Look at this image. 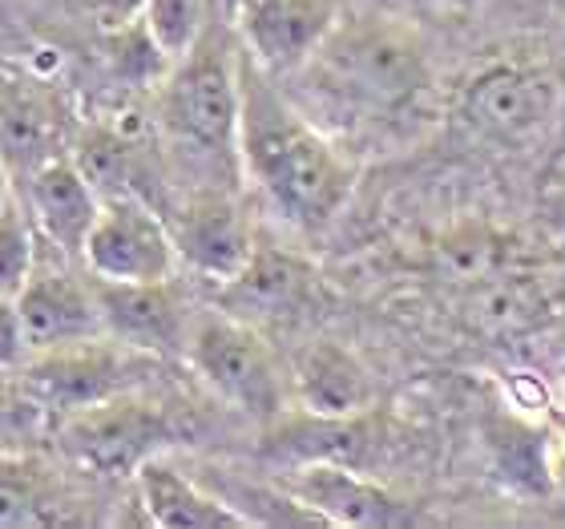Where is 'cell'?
<instances>
[{
  "label": "cell",
  "mask_w": 565,
  "mask_h": 529,
  "mask_svg": "<svg viewBox=\"0 0 565 529\" xmlns=\"http://www.w3.org/2000/svg\"><path fill=\"white\" fill-rule=\"evenodd\" d=\"M238 170L287 226L323 231L352 199L355 162L282 94L279 77L247 49L238 57Z\"/></svg>",
  "instance_id": "1"
},
{
  "label": "cell",
  "mask_w": 565,
  "mask_h": 529,
  "mask_svg": "<svg viewBox=\"0 0 565 529\" xmlns=\"http://www.w3.org/2000/svg\"><path fill=\"white\" fill-rule=\"evenodd\" d=\"M291 77H307V89L340 118L396 121L433 97V61L424 41L396 17H343L316 57Z\"/></svg>",
  "instance_id": "2"
},
{
  "label": "cell",
  "mask_w": 565,
  "mask_h": 529,
  "mask_svg": "<svg viewBox=\"0 0 565 529\" xmlns=\"http://www.w3.org/2000/svg\"><path fill=\"white\" fill-rule=\"evenodd\" d=\"M238 57L235 36L206 24V33L190 45L162 77L158 97V134L166 150L190 170L226 174L238 166Z\"/></svg>",
  "instance_id": "3"
},
{
  "label": "cell",
  "mask_w": 565,
  "mask_h": 529,
  "mask_svg": "<svg viewBox=\"0 0 565 529\" xmlns=\"http://www.w3.org/2000/svg\"><path fill=\"white\" fill-rule=\"evenodd\" d=\"M57 421V445L65 461L102 477H134L146 461L186 436L178 412L158 400H146L141 389L109 396Z\"/></svg>",
  "instance_id": "4"
},
{
  "label": "cell",
  "mask_w": 565,
  "mask_h": 529,
  "mask_svg": "<svg viewBox=\"0 0 565 529\" xmlns=\"http://www.w3.org/2000/svg\"><path fill=\"white\" fill-rule=\"evenodd\" d=\"M153 372H158V356L138 352L114 336H94L70 348L29 356V364L17 377L45 416H70L121 392L146 389Z\"/></svg>",
  "instance_id": "5"
},
{
  "label": "cell",
  "mask_w": 565,
  "mask_h": 529,
  "mask_svg": "<svg viewBox=\"0 0 565 529\" xmlns=\"http://www.w3.org/2000/svg\"><path fill=\"white\" fill-rule=\"evenodd\" d=\"M190 368L202 384L231 409L255 421H275L282 412V377L275 352L259 331L235 316L194 319L186 340Z\"/></svg>",
  "instance_id": "6"
},
{
  "label": "cell",
  "mask_w": 565,
  "mask_h": 529,
  "mask_svg": "<svg viewBox=\"0 0 565 529\" xmlns=\"http://www.w3.org/2000/svg\"><path fill=\"white\" fill-rule=\"evenodd\" d=\"M465 118L484 141L530 150L550 138L565 109V94L554 73L525 61H497L484 65L465 85Z\"/></svg>",
  "instance_id": "7"
},
{
  "label": "cell",
  "mask_w": 565,
  "mask_h": 529,
  "mask_svg": "<svg viewBox=\"0 0 565 529\" xmlns=\"http://www.w3.org/2000/svg\"><path fill=\"white\" fill-rule=\"evenodd\" d=\"M82 260L102 283H158L174 279L178 251L166 214L153 202L138 194H109L102 199Z\"/></svg>",
  "instance_id": "8"
},
{
  "label": "cell",
  "mask_w": 565,
  "mask_h": 529,
  "mask_svg": "<svg viewBox=\"0 0 565 529\" xmlns=\"http://www.w3.org/2000/svg\"><path fill=\"white\" fill-rule=\"evenodd\" d=\"M166 226L174 239L178 263H186L202 279H214L223 287L243 275V267L259 247L243 207L223 187H202L174 202L166 211Z\"/></svg>",
  "instance_id": "9"
},
{
  "label": "cell",
  "mask_w": 565,
  "mask_h": 529,
  "mask_svg": "<svg viewBox=\"0 0 565 529\" xmlns=\"http://www.w3.org/2000/svg\"><path fill=\"white\" fill-rule=\"evenodd\" d=\"M348 17V0H235V29L271 77H291Z\"/></svg>",
  "instance_id": "10"
},
{
  "label": "cell",
  "mask_w": 565,
  "mask_h": 529,
  "mask_svg": "<svg viewBox=\"0 0 565 529\" xmlns=\"http://www.w3.org/2000/svg\"><path fill=\"white\" fill-rule=\"evenodd\" d=\"M287 494L303 501L323 526H355V529H401L416 526V506L388 494L364 473L348 469L340 461H303L295 469Z\"/></svg>",
  "instance_id": "11"
},
{
  "label": "cell",
  "mask_w": 565,
  "mask_h": 529,
  "mask_svg": "<svg viewBox=\"0 0 565 529\" xmlns=\"http://www.w3.org/2000/svg\"><path fill=\"white\" fill-rule=\"evenodd\" d=\"M94 287H97V307H102L106 336L130 343L138 352L158 356V360L186 352L194 319H190L174 279H158V283L94 279Z\"/></svg>",
  "instance_id": "12"
},
{
  "label": "cell",
  "mask_w": 565,
  "mask_h": 529,
  "mask_svg": "<svg viewBox=\"0 0 565 529\" xmlns=\"http://www.w3.org/2000/svg\"><path fill=\"white\" fill-rule=\"evenodd\" d=\"M70 138V106L57 85L36 82L29 73L0 82V158L24 178L49 158H61Z\"/></svg>",
  "instance_id": "13"
},
{
  "label": "cell",
  "mask_w": 565,
  "mask_h": 529,
  "mask_svg": "<svg viewBox=\"0 0 565 529\" xmlns=\"http://www.w3.org/2000/svg\"><path fill=\"white\" fill-rule=\"evenodd\" d=\"M17 311H21L33 356L106 336L97 287L82 283L70 271H33V279L24 283L21 295H17Z\"/></svg>",
  "instance_id": "14"
},
{
  "label": "cell",
  "mask_w": 565,
  "mask_h": 529,
  "mask_svg": "<svg viewBox=\"0 0 565 529\" xmlns=\"http://www.w3.org/2000/svg\"><path fill=\"white\" fill-rule=\"evenodd\" d=\"M24 194L33 202V219L41 235L65 255H82L85 239L94 231L97 211H102V194L85 178V170L73 158H49L24 178Z\"/></svg>",
  "instance_id": "15"
},
{
  "label": "cell",
  "mask_w": 565,
  "mask_h": 529,
  "mask_svg": "<svg viewBox=\"0 0 565 529\" xmlns=\"http://www.w3.org/2000/svg\"><path fill=\"white\" fill-rule=\"evenodd\" d=\"M138 501L146 509V521L158 529H247V514H238L226 497L202 489L170 461L150 457L134 473Z\"/></svg>",
  "instance_id": "16"
},
{
  "label": "cell",
  "mask_w": 565,
  "mask_h": 529,
  "mask_svg": "<svg viewBox=\"0 0 565 529\" xmlns=\"http://www.w3.org/2000/svg\"><path fill=\"white\" fill-rule=\"evenodd\" d=\"M484 445L493 461V477L521 497L557 494V441L542 424L518 412H501L484 429Z\"/></svg>",
  "instance_id": "17"
},
{
  "label": "cell",
  "mask_w": 565,
  "mask_h": 529,
  "mask_svg": "<svg viewBox=\"0 0 565 529\" xmlns=\"http://www.w3.org/2000/svg\"><path fill=\"white\" fill-rule=\"evenodd\" d=\"M295 392L311 416H360L372 404V377L343 343L319 340L299 356Z\"/></svg>",
  "instance_id": "18"
},
{
  "label": "cell",
  "mask_w": 565,
  "mask_h": 529,
  "mask_svg": "<svg viewBox=\"0 0 565 529\" xmlns=\"http://www.w3.org/2000/svg\"><path fill=\"white\" fill-rule=\"evenodd\" d=\"M554 292L542 271H525L521 263L472 283V319L489 336H525L554 319Z\"/></svg>",
  "instance_id": "19"
},
{
  "label": "cell",
  "mask_w": 565,
  "mask_h": 529,
  "mask_svg": "<svg viewBox=\"0 0 565 529\" xmlns=\"http://www.w3.org/2000/svg\"><path fill=\"white\" fill-rule=\"evenodd\" d=\"M70 514L65 489L45 465L24 453H0V526H65Z\"/></svg>",
  "instance_id": "20"
},
{
  "label": "cell",
  "mask_w": 565,
  "mask_h": 529,
  "mask_svg": "<svg viewBox=\"0 0 565 529\" xmlns=\"http://www.w3.org/2000/svg\"><path fill=\"white\" fill-rule=\"evenodd\" d=\"M226 287H231L238 307L271 311V307H287L303 295L307 271H303V263L287 260V255H267V251L255 247V255H250V263L243 267V275L231 279Z\"/></svg>",
  "instance_id": "21"
},
{
  "label": "cell",
  "mask_w": 565,
  "mask_h": 529,
  "mask_svg": "<svg viewBox=\"0 0 565 529\" xmlns=\"http://www.w3.org/2000/svg\"><path fill=\"white\" fill-rule=\"evenodd\" d=\"M138 17L146 24V33L153 36V45L162 49L170 61H178L206 33L211 0H141Z\"/></svg>",
  "instance_id": "22"
},
{
  "label": "cell",
  "mask_w": 565,
  "mask_h": 529,
  "mask_svg": "<svg viewBox=\"0 0 565 529\" xmlns=\"http://www.w3.org/2000/svg\"><path fill=\"white\" fill-rule=\"evenodd\" d=\"M36 271V235L29 226V214L9 202L0 211V295L17 299L21 287L33 279Z\"/></svg>",
  "instance_id": "23"
},
{
  "label": "cell",
  "mask_w": 565,
  "mask_h": 529,
  "mask_svg": "<svg viewBox=\"0 0 565 529\" xmlns=\"http://www.w3.org/2000/svg\"><path fill=\"white\" fill-rule=\"evenodd\" d=\"M45 412L24 392L17 372H0V453H17V445L33 441Z\"/></svg>",
  "instance_id": "24"
},
{
  "label": "cell",
  "mask_w": 565,
  "mask_h": 529,
  "mask_svg": "<svg viewBox=\"0 0 565 529\" xmlns=\"http://www.w3.org/2000/svg\"><path fill=\"white\" fill-rule=\"evenodd\" d=\"M29 336H24L21 311H17V299H4L0 295V372H21L29 364Z\"/></svg>",
  "instance_id": "25"
},
{
  "label": "cell",
  "mask_w": 565,
  "mask_h": 529,
  "mask_svg": "<svg viewBox=\"0 0 565 529\" xmlns=\"http://www.w3.org/2000/svg\"><path fill=\"white\" fill-rule=\"evenodd\" d=\"M97 4L106 9V17H109L114 24H126V21L134 17V12H138L141 0H97Z\"/></svg>",
  "instance_id": "26"
},
{
  "label": "cell",
  "mask_w": 565,
  "mask_h": 529,
  "mask_svg": "<svg viewBox=\"0 0 565 529\" xmlns=\"http://www.w3.org/2000/svg\"><path fill=\"white\" fill-rule=\"evenodd\" d=\"M12 202V174H9V166H4V158H0V211Z\"/></svg>",
  "instance_id": "27"
},
{
  "label": "cell",
  "mask_w": 565,
  "mask_h": 529,
  "mask_svg": "<svg viewBox=\"0 0 565 529\" xmlns=\"http://www.w3.org/2000/svg\"><path fill=\"white\" fill-rule=\"evenodd\" d=\"M557 494L565 497V433L557 441Z\"/></svg>",
  "instance_id": "28"
},
{
  "label": "cell",
  "mask_w": 565,
  "mask_h": 529,
  "mask_svg": "<svg viewBox=\"0 0 565 529\" xmlns=\"http://www.w3.org/2000/svg\"><path fill=\"white\" fill-rule=\"evenodd\" d=\"M445 4H477V0H445Z\"/></svg>",
  "instance_id": "29"
}]
</instances>
